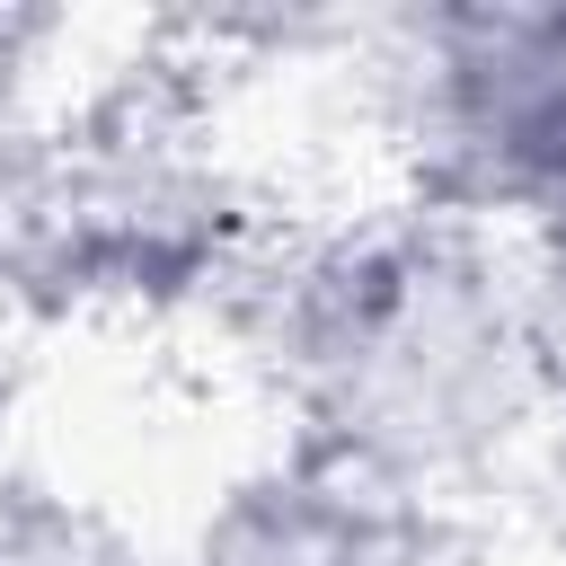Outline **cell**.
Returning <instances> with one entry per match:
<instances>
[{"instance_id": "cell-6", "label": "cell", "mask_w": 566, "mask_h": 566, "mask_svg": "<svg viewBox=\"0 0 566 566\" xmlns=\"http://www.w3.org/2000/svg\"><path fill=\"white\" fill-rule=\"evenodd\" d=\"M539 495H548V522H557V557H566V416L548 424V451H539V478H531Z\"/></svg>"}, {"instance_id": "cell-1", "label": "cell", "mask_w": 566, "mask_h": 566, "mask_svg": "<svg viewBox=\"0 0 566 566\" xmlns=\"http://www.w3.org/2000/svg\"><path fill=\"white\" fill-rule=\"evenodd\" d=\"M221 318L292 416V451L363 495L451 531L539 478L557 407L513 318L504 239L380 203L256 239Z\"/></svg>"}, {"instance_id": "cell-4", "label": "cell", "mask_w": 566, "mask_h": 566, "mask_svg": "<svg viewBox=\"0 0 566 566\" xmlns=\"http://www.w3.org/2000/svg\"><path fill=\"white\" fill-rule=\"evenodd\" d=\"M442 539H451L442 522H416L363 495L354 478L318 469L310 451H283L221 478L186 566H433Z\"/></svg>"}, {"instance_id": "cell-3", "label": "cell", "mask_w": 566, "mask_h": 566, "mask_svg": "<svg viewBox=\"0 0 566 566\" xmlns=\"http://www.w3.org/2000/svg\"><path fill=\"white\" fill-rule=\"evenodd\" d=\"M354 53L398 203L486 239L566 212V9H424Z\"/></svg>"}, {"instance_id": "cell-2", "label": "cell", "mask_w": 566, "mask_h": 566, "mask_svg": "<svg viewBox=\"0 0 566 566\" xmlns=\"http://www.w3.org/2000/svg\"><path fill=\"white\" fill-rule=\"evenodd\" d=\"M248 256L230 168L142 97L88 106L0 177V274L44 310H221Z\"/></svg>"}, {"instance_id": "cell-5", "label": "cell", "mask_w": 566, "mask_h": 566, "mask_svg": "<svg viewBox=\"0 0 566 566\" xmlns=\"http://www.w3.org/2000/svg\"><path fill=\"white\" fill-rule=\"evenodd\" d=\"M504 274H513V318H522V345L539 363V389L566 416V212L513 230L504 239Z\"/></svg>"}]
</instances>
